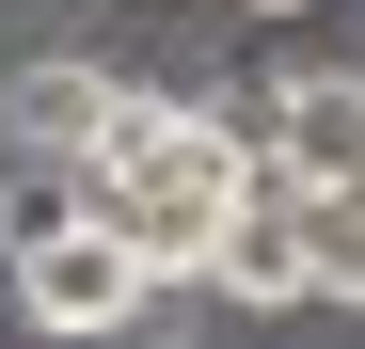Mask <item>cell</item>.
Here are the masks:
<instances>
[{"label": "cell", "instance_id": "1", "mask_svg": "<svg viewBox=\"0 0 365 349\" xmlns=\"http://www.w3.org/2000/svg\"><path fill=\"white\" fill-rule=\"evenodd\" d=\"M238 191H255V159H238V111H191V95H128V111H111V143L80 159V191H64V207H80V222H111L143 286H191Z\"/></svg>", "mask_w": 365, "mask_h": 349}, {"label": "cell", "instance_id": "3", "mask_svg": "<svg viewBox=\"0 0 365 349\" xmlns=\"http://www.w3.org/2000/svg\"><path fill=\"white\" fill-rule=\"evenodd\" d=\"M111 111H128V80H111V64H16V95H0V143H16V159H48V174L80 191V159L111 143Z\"/></svg>", "mask_w": 365, "mask_h": 349}, {"label": "cell", "instance_id": "4", "mask_svg": "<svg viewBox=\"0 0 365 349\" xmlns=\"http://www.w3.org/2000/svg\"><path fill=\"white\" fill-rule=\"evenodd\" d=\"M0 254H16V191H0Z\"/></svg>", "mask_w": 365, "mask_h": 349}, {"label": "cell", "instance_id": "5", "mask_svg": "<svg viewBox=\"0 0 365 349\" xmlns=\"http://www.w3.org/2000/svg\"><path fill=\"white\" fill-rule=\"evenodd\" d=\"M255 16H286V0H255Z\"/></svg>", "mask_w": 365, "mask_h": 349}, {"label": "cell", "instance_id": "2", "mask_svg": "<svg viewBox=\"0 0 365 349\" xmlns=\"http://www.w3.org/2000/svg\"><path fill=\"white\" fill-rule=\"evenodd\" d=\"M0 270H16V318L32 333H128L143 302H159V286L128 270V239H111V222H80V207H48V222H16V254H0Z\"/></svg>", "mask_w": 365, "mask_h": 349}]
</instances>
